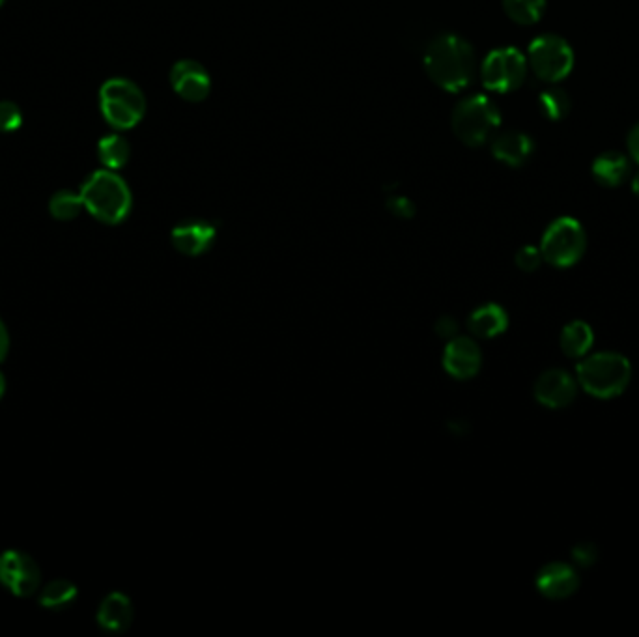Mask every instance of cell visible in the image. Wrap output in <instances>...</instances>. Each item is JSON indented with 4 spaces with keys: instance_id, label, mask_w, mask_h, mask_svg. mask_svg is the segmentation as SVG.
<instances>
[{
    "instance_id": "obj_1",
    "label": "cell",
    "mask_w": 639,
    "mask_h": 637,
    "mask_svg": "<svg viewBox=\"0 0 639 637\" xmlns=\"http://www.w3.org/2000/svg\"><path fill=\"white\" fill-rule=\"evenodd\" d=\"M425 70L443 90L460 92L475 77L473 47L456 34H441L426 47Z\"/></svg>"
},
{
    "instance_id": "obj_2",
    "label": "cell",
    "mask_w": 639,
    "mask_h": 637,
    "mask_svg": "<svg viewBox=\"0 0 639 637\" xmlns=\"http://www.w3.org/2000/svg\"><path fill=\"white\" fill-rule=\"evenodd\" d=\"M85 208L101 223L118 225L131 212V191L114 170L94 172L81 187Z\"/></svg>"
},
{
    "instance_id": "obj_3",
    "label": "cell",
    "mask_w": 639,
    "mask_h": 637,
    "mask_svg": "<svg viewBox=\"0 0 639 637\" xmlns=\"http://www.w3.org/2000/svg\"><path fill=\"white\" fill-rule=\"evenodd\" d=\"M632 367L625 355L602 354L585 355L578 365V382L583 389L597 398H613L621 395L630 383Z\"/></svg>"
},
{
    "instance_id": "obj_4",
    "label": "cell",
    "mask_w": 639,
    "mask_h": 637,
    "mask_svg": "<svg viewBox=\"0 0 639 637\" xmlns=\"http://www.w3.org/2000/svg\"><path fill=\"white\" fill-rule=\"evenodd\" d=\"M501 124L496 103L486 96H469L458 103L453 113V131L456 139L466 146H481L488 141Z\"/></svg>"
},
{
    "instance_id": "obj_5",
    "label": "cell",
    "mask_w": 639,
    "mask_h": 637,
    "mask_svg": "<svg viewBox=\"0 0 639 637\" xmlns=\"http://www.w3.org/2000/svg\"><path fill=\"white\" fill-rule=\"evenodd\" d=\"M101 113L116 129L135 128L146 113V100L141 88L128 79H111L101 86Z\"/></svg>"
},
{
    "instance_id": "obj_6",
    "label": "cell",
    "mask_w": 639,
    "mask_h": 637,
    "mask_svg": "<svg viewBox=\"0 0 639 637\" xmlns=\"http://www.w3.org/2000/svg\"><path fill=\"white\" fill-rule=\"evenodd\" d=\"M527 66L540 81L561 83L574 68V51L565 38L544 34L529 45Z\"/></svg>"
},
{
    "instance_id": "obj_7",
    "label": "cell",
    "mask_w": 639,
    "mask_h": 637,
    "mask_svg": "<svg viewBox=\"0 0 639 637\" xmlns=\"http://www.w3.org/2000/svg\"><path fill=\"white\" fill-rule=\"evenodd\" d=\"M585 247L587 238L582 225L572 217H559L546 228L540 253L546 262L557 268H570L582 258Z\"/></svg>"
},
{
    "instance_id": "obj_8",
    "label": "cell",
    "mask_w": 639,
    "mask_h": 637,
    "mask_svg": "<svg viewBox=\"0 0 639 637\" xmlns=\"http://www.w3.org/2000/svg\"><path fill=\"white\" fill-rule=\"evenodd\" d=\"M527 57L516 47H499L484 58L483 85L490 92L509 94L518 90L526 81Z\"/></svg>"
},
{
    "instance_id": "obj_9",
    "label": "cell",
    "mask_w": 639,
    "mask_h": 637,
    "mask_svg": "<svg viewBox=\"0 0 639 637\" xmlns=\"http://www.w3.org/2000/svg\"><path fill=\"white\" fill-rule=\"evenodd\" d=\"M42 581L40 568L23 552L0 555V583L15 596H30L38 591Z\"/></svg>"
},
{
    "instance_id": "obj_10",
    "label": "cell",
    "mask_w": 639,
    "mask_h": 637,
    "mask_svg": "<svg viewBox=\"0 0 639 637\" xmlns=\"http://www.w3.org/2000/svg\"><path fill=\"white\" fill-rule=\"evenodd\" d=\"M171 85L174 92L185 101L199 103L208 98L212 81L204 66L195 60H180L171 70Z\"/></svg>"
},
{
    "instance_id": "obj_11",
    "label": "cell",
    "mask_w": 639,
    "mask_h": 637,
    "mask_svg": "<svg viewBox=\"0 0 639 637\" xmlns=\"http://www.w3.org/2000/svg\"><path fill=\"white\" fill-rule=\"evenodd\" d=\"M481 361L483 357L477 342L466 337L449 340L443 354V367L456 380L473 378L481 369Z\"/></svg>"
},
{
    "instance_id": "obj_12",
    "label": "cell",
    "mask_w": 639,
    "mask_h": 637,
    "mask_svg": "<svg viewBox=\"0 0 639 637\" xmlns=\"http://www.w3.org/2000/svg\"><path fill=\"white\" fill-rule=\"evenodd\" d=\"M578 387L565 370H546L535 383V397L548 408H565L574 402Z\"/></svg>"
},
{
    "instance_id": "obj_13",
    "label": "cell",
    "mask_w": 639,
    "mask_h": 637,
    "mask_svg": "<svg viewBox=\"0 0 639 637\" xmlns=\"http://www.w3.org/2000/svg\"><path fill=\"white\" fill-rule=\"evenodd\" d=\"M215 227L208 221H185L174 227L171 234L172 245L185 256H199L206 253L215 241Z\"/></svg>"
},
{
    "instance_id": "obj_14",
    "label": "cell",
    "mask_w": 639,
    "mask_h": 637,
    "mask_svg": "<svg viewBox=\"0 0 639 637\" xmlns=\"http://www.w3.org/2000/svg\"><path fill=\"white\" fill-rule=\"evenodd\" d=\"M580 585L578 574L574 568L565 563H552L546 565L537 576V589L544 596L552 600H563L567 596L574 595Z\"/></svg>"
},
{
    "instance_id": "obj_15",
    "label": "cell",
    "mask_w": 639,
    "mask_h": 637,
    "mask_svg": "<svg viewBox=\"0 0 639 637\" xmlns=\"http://www.w3.org/2000/svg\"><path fill=\"white\" fill-rule=\"evenodd\" d=\"M533 150H535V144L531 141V137L520 131L501 133L492 142L494 157L512 169L524 167L529 157L533 156Z\"/></svg>"
},
{
    "instance_id": "obj_16",
    "label": "cell",
    "mask_w": 639,
    "mask_h": 637,
    "mask_svg": "<svg viewBox=\"0 0 639 637\" xmlns=\"http://www.w3.org/2000/svg\"><path fill=\"white\" fill-rule=\"evenodd\" d=\"M131 621H133V606L128 596L122 593H111L101 602L98 623L103 630L120 634L128 628Z\"/></svg>"
},
{
    "instance_id": "obj_17",
    "label": "cell",
    "mask_w": 639,
    "mask_h": 637,
    "mask_svg": "<svg viewBox=\"0 0 639 637\" xmlns=\"http://www.w3.org/2000/svg\"><path fill=\"white\" fill-rule=\"evenodd\" d=\"M468 326L475 337L492 339L507 329L509 316L503 311V307H499L496 303H488L469 316Z\"/></svg>"
},
{
    "instance_id": "obj_18",
    "label": "cell",
    "mask_w": 639,
    "mask_h": 637,
    "mask_svg": "<svg viewBox=\"0 0 639 637\" xmlns=\"http://www.w3.org/2000/svg\"><path fill=\"white\" fill-rule=\"evenodd\" d=\"M593 176L604 187H619L630 176V159L621 152H604L593 163Z\"/></svg>"
},
{
    "instance_id": "obj_19",
    "label": "cell",
    "mask_w": 639,
    "mask_h": 637,
    "mask_svg": "<svg viewBox=\"0 0 639 637\" xmlns=\"http://www.w3.org/2000/svg\"><path fill=\"white\" fill-rule=\"evenodd\" d=\"M593 329L585 322H570L561 333V348L568 357H585L593 348Z\"/></svg>"
},
{
    "instance_id": "obj_20",
    "label": "cell",
    "mask_w": 639,
    "mask_h": 637,
    "mask_svg": "<svg viewBox=\"0 0 639 637\" xmlns=\"http://www.w3.org/2000/svg\"><path fill=\"white\" fill-rule=\"evenodd\" d=\"M98 156H100L101 165H105L107 169H122L128 163L129 156H131L129 142L124 137L116 135V133L107 135L98 144Z\"/></svg>"
},
{
    "instance_id": "obj_21",
    "label": "cell",
    "mask_w": 639,
    "mask_h": 637,
    "mask_svg": "<svg viewBox=\"0 0 639 637\" xmlns=\"http://www.w3.org/2000/svg\"><path fill=\"white\" fill-rule=\"evenodd\" d=\"M505 14L518 25H535L546 10V0H503Z\"/></svg>"
},
{
    "instance_id": "obj_22",
    "label": "cell",
    "mask_w": 639,
    "mask_h": 637,
    "mask_svg": "<svg viewBox=\"0 0 639 637\" xmlns=\"http://www.w3.org/2000/svg\"><path fill=\"white\" fill-rule=\"evenodd\" d=\"M77 598V587L66 580H55L43 587L40 602L47 609H66Z\"/></svg>"
},
{
    "instance_id": "obj_23",
    "label": "cell",
    "mask_w": 639,
    "mask_h": 637,
    "mask_svg": "<svg viewBox=\"0 0 639 637\" xmlns=\"http://www.w3.org/2000/svg\"><path fill=\"white\" fill-rule=\"evenodd\" d=\"M539 107L548 120L557 122V120L567 118L570 107H572V100L563 88H550L540 94Z\"/></svg>"
},
{
    "instance_id": "obj_24",
    "label": "cell",
    "mask_w": 639,
    "mask_h": 637,
    "mask_svg": "<svg viewBox=\"0 0 639 637\" xmlns=\"http://www.w3.org/2000/svg\"><path fill=\"white\" fill-rule=\"evenodd\" d=\"M83 208H85V202H83L81 193H73L68 189H62V191L55 193L49 202V212L60 221L75 219Z\"/></svg>"
},
{
    "instance_id": "obj_25",
    "label": "cell",
    "mask_w": 639,
    "mask_h": 637,
    "mask_svg": "<svg viewBox=\"0 0 639 637\" xmlns=\"http://www.w3.org/2000/svg\"><path fill=\"white\" fill-rule=\"evenodd\" d=\"M23 122V114L14 101H0V131H15Z\"/></svg>"
},
{
    "instance_id": "obj_26",
    "label": "cell",
    "mask_w": 639,
    "mask_h": 637,
    "mask_svg": "<svg viewBox=\"0 0 639 637\" xmlns=\"http://www.w3.org/2000/svg\"><path fill=\"white\" fill-rule=\"evenodd\" d=\"M542 260H544V258H542L540 249L531 247V245L522 247V249L516 253V266L520 269H524V271H535V269L539 268Z\"/></svg>"
},
{
    "instance_id": "obj_27",
    "label": "cell",
    "mask_w": 639,
    "mask_h": 637,
    "mask_svg": "<svg viewBox=\"0 0 639 637\" xmlns=\"http://www.w3.org/2000/svg\"><path fill=\"white\" fill-rule=\"evenodd\" d=\"M387 208H389V212L397 215L400 219H410L415 215V204L408 197H402V195L389 197Z\"/></svg>"
},
{
    "instance_id": "obj_28",
    "label": "cell",
    "mask_w": 639,
    "mask_h": 637,
    "mask_svg": "<svg viewBox=\"0 0 639 637\" xmlns=\"http://www.w3.org/2000/svg\"><path fill=\"white\" fill-rule=\"evenodd\" d=\"M572 557H574V561H576L578 565L591 567V565L597 561V546H593V544H578V546L572 550Z\"/></svg>"
},
{
    "instance_id": "obj_29",
    "label": "cell",
    "mask_w": 639,
    "mask_h": 637,
    "mask_svg": "<svg viewBox=\"0 0 639 637\" xmlns=\"http://www.w3.org/2000/svg\"><path fill=\"white\" fill-rule=\"evenodd\" d=\"M626 146H628V154H630V157L639 165V124H636V126L632 128V131L628 133Z\"/></svg>"
},
{
    "instance_id": "obj_30",
    "label": "cell",
    "mask_w": 639,
    "mask_h": 637,
    "mask_svg": "<svg viewBox=\"0 0 639 637\" xmlns=\"http://www.w3.org/2000/svg\"><path fill=\"white\" fill-rule=\"evenodd\" d=\"M438 331H440V335H443V337L451 339V337H453V335H455L456 333L455 320H451V318H447V320H441V322H438Z\"/></svg>"
},
{
    "instance_id": "obj_31",
    "label": "cell",
    "mask_w": 639,
    "mask_h": 637,
    "mask_svg": "<svg viewBox=\"0 0 639 637\" xmlns=\"http://www.w3.org/2000/svg\"><path fill=\"white\" fill-rule=\"evenodd\" d=\"M8 346H10V340H8V331H6V327L2 324V320H0V361L6 357L8 354Z\"/></svg>"
},
{
    "instance_id": "obj_32",
    "label": "cell",
    "mask_w": 639,
    "mask_h": 637,
    "mask_svg": "<svg viewBox=\"0 0 639 637\" xmlns=\"http://www.w3.org/2000/svg\"><path fill=\"white\" fill-rule=\"evenodd\" d=\"M632 191L636 193V197H639V172L632 178Z\"/></svg>"
},
{
    "instance_id": "obj_33",
    "label": "cell",
    "mask_w": 639,
    "mask_h": 637,
    "mask_svg": "<svg viewBox=\"0 0 639 637\" xmlns=\"http://www.w3.org/2000/svg\"><path fill=\"white\" fill-rule=\"evenodd\" d=\"M4 389H6V382H4V376L0 374V398L4 395Z\"/></svg>"
},
{
    "instance_id": "obj_34",
    "label": "cell",
    "mask_w": 639,
    "mask_h": 637,
    "mask_svg": "<svg viewBox=\"0 0 639 637\" xmlns=\"http://www.w3.org/2000/svg\"><path fill=\"white\" fill-rule=\"evenodd\" d=\"M4 2H6V0H0V6H2V4H4Z\"/></svg>"
}]
</instances>
